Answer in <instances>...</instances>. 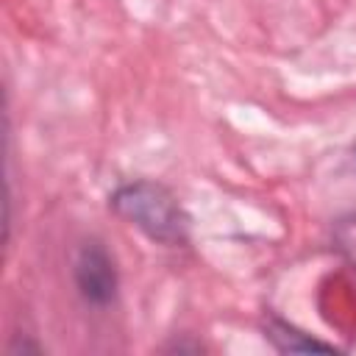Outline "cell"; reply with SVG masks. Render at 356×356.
Wrapping results in <instances>:
<instances>
[{
	"label": "cell",
	"mask_w": 356,
	"mask_h": 356,
	"mask_svg": "<svg viewBox=\"0 0 356 356\" xmlns=\"http://www.w3.org/2000/svg\"><path fill=\"white\" fill-rule=\"evenodd\" d=\"M72 278H75L78 295L89 306L106 309L108 303H114L120 289V273H117L114 256L100 239H86L78 248L72 261Z\"/></svg>",
	"instance_id": "7a4b0ae2"
},
{
	"label": "cell",
	"mask_w": 356,
	"mask_h": 356,
	"mask_svg": "<svg viewBox=\"0 0 356 356\" xmlns=\"http://www.w3.org/2000/svg\"><path fill=\"white\" fill-rule=\"evenodd\" d=\"M108 209L153 242L175 248L189 239V214L184 211L175 192L159 181L136 178L120 184L108 195Z\"/></svg>",
	"instance_id": "6da1fadb"
},
{
	"label": "cell",
	"mask_w": 356,
	"mask_h": 356,
	"mask_svg": "<svg viewBox=\"0 0 356 356\" xmlns=\"http://www.w3.org/2000/svg\"><path fill=\"white\" fill-rule=\"evenodd\" d=\"M264 337L278 348V350H334L328 342H320V339H314V337H309V334H303V331H298V328H292V325H286L284 320H270L267 325H264Z\"/></svg>",
	"instance_id": "3957f363"
}]
</instances>
